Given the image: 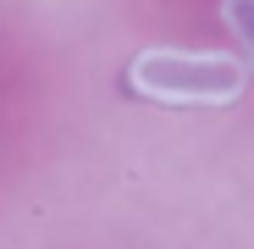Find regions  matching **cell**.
<instances>
[{"label": "cell", "instance_id": "6da1fadb", "mask_svg": "<svg viewBox=\"0 0 254 249\" xmlns=\"http://www.w3.org/2000/svg\"><path fill=\"white\" fill-rule=\"evenodd\" d=\"M249 61L238 50H177L155 45L133 56V89L160 105H232L249 83Z\"/></svg>", "mask_w": 254, "mask_h": 249}, {"label": "cell", "instance_id": "7a4b0ae2", "mask_svg": "<svg viewBox=\"0 0 254 249\" xmlns=\"http://www.w3.org/2000/svg\"><path fill=\"white\" fill-rule=\"evenodd\" d=\"M221 22L232 28L238 56H243V61H249V72H254V0H221Z\"/></svg>", "mask_w": 254, "mask_h": 249}]
</instances>
